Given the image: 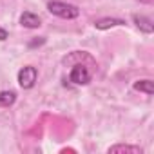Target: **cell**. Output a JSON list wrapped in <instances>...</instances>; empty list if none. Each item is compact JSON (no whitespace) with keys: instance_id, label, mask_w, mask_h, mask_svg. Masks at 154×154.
<instances>
[{"instance_id":"cell-2","label":"cell","mask_w":154,"mask_h":154,"mask_svg":"<svg viewBox=\"0 0 154 154\" xmlns=\"http://www.w3.org/2000/svg\"><path fill=\"white\" fill-rule=\"evenodd\" d=\"M36 78H38L36 67L26 65V67H22L20 72H18V85H20L22 89H31V87L36 84Z\"/></svg>"},{"instance_id":"cell-5","label":"cell","mask_w":154,"mask_h":154,"mask_svg":"<svg viewBox=\"0 0 154 154\" xmlns=\"http://www.w3.org/2000/svg\"><path fill=\"white\" fill-rule=\"evenodd\" d=\"M132 20H134V24H136V27H138L140 31H143V33H147V35H150V33L154 31V24H152L150 18H147V17H143V15H134Z\"/></svg>"},{"instance_id":"cell-4","label":"cell","mask_w":154,"mask_h":154,"mask_svg":"<svg viewBox=\"0 0 154 154\" xmlns=\"http://www.w3.org/2000/svg\"><path fill=\"white\" fill-rule=\"evenodd\" d=\"M20 26H24V27H27V29H36V27L42 26V20H40L38 15H35V13H31V11H24V13L20 15Z\"/></svg>"},{"instance_id":"cell-10","label":"cell","mask_w":154,"mask_h":154,"mask_svg":"<svg viewBox=\"0 0 154 154\" xmlns=\"http://www.w3.org/2000/svg\"><path fill=\"white\" fill-rule=\"evenodd\" d=\"M45 42V38H38V40H33V42H29V47H36V45H42Z\"/></svg>"},{"instance_id":"cell-7","label":"cell","mask_w":154,"mask_h":154,"mask_svg":"<svg viewBox=\"0 0 154 154\" xmlns=\"http://www.w3.org/2000/svg\"><path fill=\"white\" fill-rule=\"evenodd\" d=\"M125 20L122 18H100L94 22V27L100 29V31H105V29H111V27H116V26H123Z\"/></svg>"},{"instance_id":"cell-12","label":"cell","mask_w":154,"mask_h":154,"mask_svg":"<svg viewBox=\"0 0 154 154\" xmlns=\"http://www.w3.org/2000/svg\"><path fill=\"white\" fill-rule=\"evenodd\" d=\"M138 2H141V4H152L154 0H138Z\"/></svg>"},{"instance_id":"cell-6","label":"cell","mask_w":154,"mask_h":154,"mask_svg":"<svg viewBox=\"0 0 154 154\" xmlns=\"http://www.w3.org/2000/svg\"><path fill=\"white\" fill-rule=\"evenodd\" d=\"M141 154V149L136 147V145H123V143H118V145H112L109 147V154Z\"/></svg>"},{"instance_id":"cell-11","label":"cell","mask_w":154,"mask_h":154,"mask_svg":"<svg viewBox=\"0 0 154 154\" xmlns=\"http://www.w3.org/2000/svg\"><path fill=\"white\" fill-rule=\"evenodd\" d=\"M8 38V31L6 29H2V27H0V42H4Z\"/></svg>"},{"instance_id":"cell-3","label":"cell","mask_w":154,"mask_h":154,"mask_svg":"<svg viewBox=\"0 0 154 154\" xmlns=\"http://www.w3.org/2000/svg\"><path fill=\"white\" fill-rule=\"evenodd\" d=\"M69 80H71L74 85H87V84L91 82V72H89V69H87L85 65L76 63V65L72 67L71 74H69Z\"/></svg>"},{"instance_id":"cell-9","label":"cell","mask_w":154,"mask_h":154,"mask_svg":"<svg viewBox=\"0 0 154 154\" xmlns=\"http://www.w3.org/2000/svg\"><path fill=\"white\" fill-rule=\"evenodd\" d=\"M17 100V94L13 91H2L0 93V107H9Z\"/></svg>"},{"instance_id":"cell-1","label":"cell","mask_w":154,"mask_h":154,"mask_svg":"<svg viewBox=\"0 0 154 154\" xmlns=\"http://www.w3.org/2000/svg\"><path fill=\"white\" fill-rule=\"evenodd\" d=\"M47 11L58 18L63 20H72L80 17V8L74 4H67V2H60V0H51L47 4Z\"/></svg>"},{"instance_id":"cell-8","label":"cell","mask_w":154,"mask_h":154,"mask_svg":"<svg viewBox=\"0 0 154 154\" xmlns=\"http://www.w3.org/2000/svg\"><path fill=\"white\" fill-rule=\"evenodd\" d=\"M134 89L150 96V94H154V82H152V80H138V82L134 84Z\"/></svg>"}]
</instances>
